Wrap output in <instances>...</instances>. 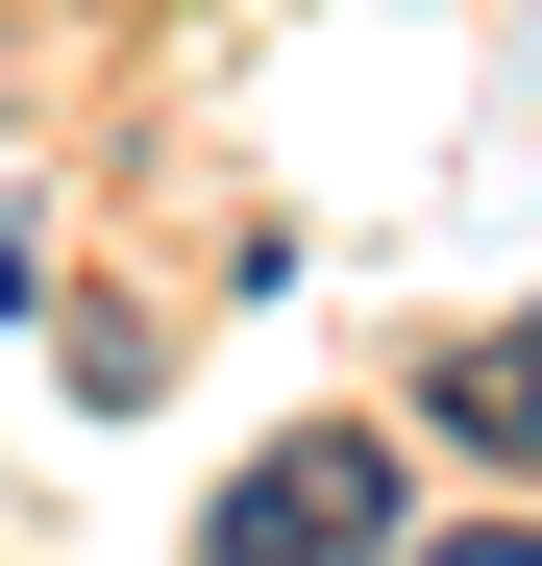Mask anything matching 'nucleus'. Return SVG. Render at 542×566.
Returning a JSON list of instances; mask_svg holds the SVG:
<instances>
[{"instance_id": "f257e3e1", "label": "nucleus", "mask_w": 542, "mask_h": 566, "mask_svg": "<svg viewBox=\"0 0 542 566\" xmlns=\"http://www.w3.org/2000/svg\"><path fill=\"white\" fill-rule=\"evenodd\" d=\"M395 542V443L371 419H296L271 468H222V517H198V566H371Z\"/></svg>"}, {"instance_id": "f03ea898", "label": "nucleus", "mask_w": 542, "mask_h": 566, "mask_svg": "<svg viewBox=\"0 0 542 566\" xmlns=\"http://www.w3.org/2000/svg\"><path fill=\"white\" fill-rule=\"evenodd\" d=\"M444 443H493V468H542V321H493V345H444Z\"/></svg>"}, {"instance_id": "7ed1b4c3", "label": "nucleus", "mask_w": 542, "mask_h": 566, "mask_svg": "<svg viewBox=\"0 0 542 566\" xmlns=\"http://www.w3.org/2000/svg\"><path fill=\"white\" fill-rule=\"evenodd\" d=\"M444 566H542V517H493V542H444Z\"/></svg>"}]
</instances>
